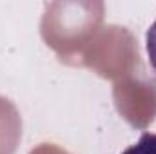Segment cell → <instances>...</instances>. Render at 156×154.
I'll return each instance as SVG.
<instances>
[{
  "label": "cell",
  "mask_w": 156,
  "mask_h": 154,
  "mask_svg": "<svg viewBox=\"0 0 156 154\" xmlns=\"http://www.w3.org/2000/svg\"><path fill=\"white\" fill-rule=\"evenodd\" d=\"M122 154H156V134L144 132L134 145L125 149Z\"/></svg>",
  "instance_id": "cell-1"
},
{
  "label": "cell",
  "mask_w": 156,
  "mask_h": 154,
  "mask_svg": "<svg viewBox=\"0 0 156 154\" xmlns=\"http://www.w3.org/2000/svg\"><path fill=\"white\" fill-rule=\"evenodd\" d=\"M145 44H147V54H149V62L156 71V20L154 24L147 29V37H145Z\"/></svg>",
  "instance_id": "cell-2"
}]
</instances>
